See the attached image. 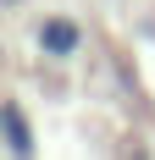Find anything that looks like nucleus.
Listing matches in <instances>:
<instances>
[{
  "label": "nucleus",
  "mask_w": 155,
  "mask_h": 160,
  "mask_svg": "<svg viewBox=\"0 0 155 160\" xmlns=\"http://www.w3.org/2000/svg\"><path fill=\"white\" fill-rule=\"evenodd\" d=\"M33 44H39V55H50V61H72L78 50H83V22L50 11V17H39V28H33Z\"/></svg>",
  "instance_id": "1"
},
{
  "label": "nucleus",
  "mask_w": 155,
  "mask_h": 160,
  "mask_svg": "<svg viewBox=\"0 0 155 160\" xmlns=\"http://www.w3.org/2000/svg\"><path fill=\"white\" fill-rule=\"evenodd\" d=\"M0 132H6V149L11 155H33V127H28V116H22L17 99L0 105Z\"/></svg>",
  "instance_id": "2"
},
{
  "label": "nucleus",
  "mask_w": 155,
  "mask_h": 160,
  "mask_svg": "<svg viewBox=\"0 0 155 160\" xmlns=\"http://www.w3.org/2000/svg\"><path fill=\"white\" fill-rule=\"evenodd\" d=\"M6 6H22V0H6Z\"/></svg>",
  "instance_id": "3"
}]
</instances>
